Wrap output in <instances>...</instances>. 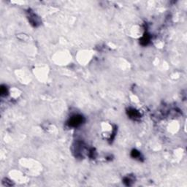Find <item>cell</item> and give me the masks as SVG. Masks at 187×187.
<instances>
[{
    "instance_id": "6da1fadb",
    "label": "cell",
    "mask_w": 187,
    "mask_h": 187,
    "mask_svg": "<svg viewBox=\"0 0 187 187\" xmlns=\"http://www.w3.org/2000/svg\"><path fill=\"white\" fill-rule=\"evenodd\" d=\"M82 121H83V118L81 116H74L70 119V125L73 126H78V125L82 123Z\"/></svg>"
}]
</instances>
